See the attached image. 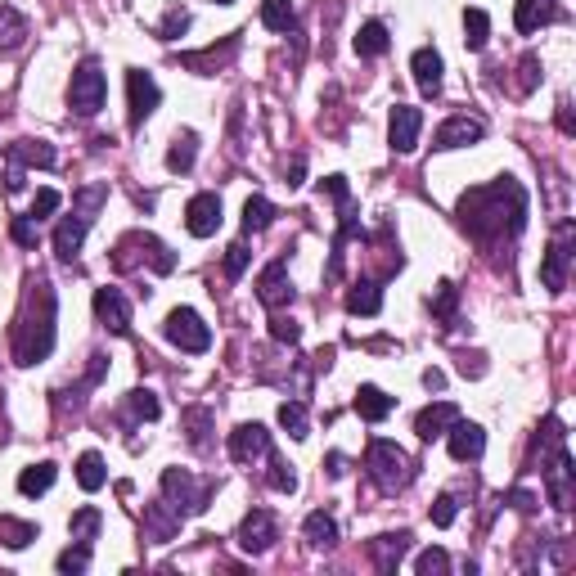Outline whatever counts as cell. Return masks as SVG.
I'll use <instances>...</instances> for the list:
<instances>
[{"label": "cell", "mask_w": 576, "mask_h": 576, "mask_svg": "<svg viewBox=\"0 0 576 576\" xmlns=\"http://www.w3.org/2000/svg\"><path fill=\"white\" fill-rule=\"evenodd\" d=\"M459 221L482 243H495V239H504V234L513 239V234L527 225V194H522L518 180L500 176L495 185L468 189V194L459 198Z\"/></svg>", "instance_id": "obj_1"}, {"label": "cell", "mask_w": 576, "mask_h": 576, "mask_svg": "<svg viewBox=\"0 0 576 576\" xmlns=\"http://www.w3.org/2000/svg\"><path fill=\"white\" fill-rule=\"evenodd\" d=\"M54 288L50 279H32L23 293V311H18L14 324V360L18 365H41L45 356L54 351Z\"/></svg>", "instance_id": "obj_2"}, {"label": "cell", "mask_w": 576, "mask_h": 576, "mask_svg": "<svg viewBox=\"0 0 576 576\" xmlns=\"http://www.w3.org/2000/svg\"><path fill=\"white\" fill-rule=\"evenodd\" d=\"M140 261H149L158 275H171V270H176V252H171L162 239H153V234H144V230L122 234L117 248H113V266L117 270H135Z\"/></svg>", "instance_id": "obj_3"}, {"label": "cell", "mask_w": 576, "mask_h": 576, "mask_svg": "<svg viewBox=\"0 0 576 576\" xmlns=\"http://www.w3.org/2000/svg\"><path fill=\"white\" fill-rule=\"evenodd\" d=\"M365 473H369V482L378 486V491H401L405 482H410V455H405L396 441H369V450H365Z\"/></svg>", "instance_id": "obj_4"}, {"label": "cell", "mask_w": 576, "mask_h": 576, "mask_svg": "<svg viewBox=\"0 0 576 576\" xmlns=\"http://www.w3.org/2000/svg\"><path fill=\"white\" fill-rule=\"evenodd\" d=\"M212 491H216V482H198V477L185 473V468H167V473H162V500H167L180 518L203 513L207 500H212Z\"/></svg>", "instance_id": "obj_5"}, {"label": "cell", "mask_w": 576, "mask_h": 576, "mask_svg": "<svg viewBox=\"0 0 576 576\" xmlns=\"http://www.w3.org/2000/svg\"><path fill=\"white\" fill-rule=\"evenodd\" d=\"M108 99V77L95 59H86L77 72H72V86H68V104L77 117H95Z\"/></svg>", "instance_id": "obj_6"}, {"label": "cell", "mask_w": 576, "mask_h": 576, "mask_svg": "<svg viewBox=\"0 0 576 576\" xmlns=\"http://www.w3.org/2000/svg\"><path fill=\"white\" fill-rule=\"evenodd\" d=\"M162 333H167L171 347L189 351V356H198V351L212 347V329H207L203 315L189 311V306H176V311L167 315V324H162Z\"/></svg>", "instance_id": "obj_7"}, {"label": "cell", "mask_w": 576, "mask_h": 576, "mask_svg": "<svg viewBox=\"0 0 576 576\" xmlns=\"http://www.w3.org/2000/svg\"><path fill=\"white\" fill-rule=\"evenodd\" d=\"M572 252H576V225L572 221H558L554 239H549L545 248V261H540V279H545V288H567V266H572Z\"/></svg>", "instance_id": "obj_8"}, {"label": "cell", "mask_w": 576, "mask_h": 576, "mask_svg": "<svg viewBox=\"0 0 576 576\" xmlns=\"http://www.w3.org/2000/svg\"><path fill=\"white\" fill-rule=\"evenodd\" d=\"M540 473H545V491H549V504L554 509H572V500H576V491H572V477H576V468H572V455H567V446H558L554 455L540 464Z\"/></svg>", "instance_id": "obj_9"}, {"label": "cell", "mask_w": 576, "mask_h": 576, "mask_svg": "<svg viewBox=\"0 0 576 576\" xmlns=\"http://www.w3.org/2000/svg\"><path fill=\"white\" fill-rule=\"evenodd\" d=\"M158 99H162V90H158V81H153L149 72H140V68L126 72V104H131V126H144V122H149L153 108H158Z\"/></svg>", "instance_id": "obj_10"}, {"label": "cell", "mask_w": 576, "mask_h": 576, "mask_svg": "<svg viewBox=\"0 0 576 576\" xmlns=\"http://www.w3.org/2000/svg\"><path fill=\"white\" fill-rule=\"evenodd\" d=\"M185 230L194 234V239H212L216 230H221V194H194L185 203Z\"/></svg>", "instance_id": "obj_11"}, {"label": "cell", "mask_w": 576, "mask_h": 576, "mask_svg": "<svg viewBox=\"0 0 576 576\" xmlns=\"http://www.w3.org/2000/svg\"><path fill=\"white\" fill-rule=\"evenodd\" d=\"M95 320L117 338L131 333V302L122 297V288H95Z\"/></svg>", "instance_id": "obj_12"}, {"label": "cell", "mask_w": 576, "mask_h": 576, "mask_svg": "<svg viewBox=\"0 0 576 576\" xmlns=\"http://www.w3.org/2000/svg\"><path fill=\"white\" fill-rule=\"evenodd\" d=\"M257 302L266 306V311H284V306L293 302V279H288L284 261H270L257 275Z\"/></svg>", "instance_id": "obj_13"}, {"label": "cell", "mask_w": 576, "mask_h": 576, "mask_svg": "<svg viewBox=\"0 0 576 576\" xmlns=\"http://www.w3.org/2000/svg\"><path fill=\"white\" fill-rule=\"evenodd\" d=\"M279 540V522H275V513H266V509H252L248 518L239 522V545H243V554H266L270 545Z\"/></svg>", "instance_id": "obj_14"}, {"label": "cell", "mask_w": 576, "mask_h": 576, "mask_svg": "<svg viewBox=\"0 0 576 576\" xmlns=\"http://www.w3.org/2000/svg\"><path fill=\"white\" fill-rule=\"evenodd\" d=\"M270 455V432L261 428V423H239V428L230 432V459L234 464H257V459Z\"/></svg>", "instance_id": "obj_15"}, {"label": "cell", "mask_w": 576, "mask_h": 576, "mask_svg": "<svg viewBox=\"0 0 576 576\" xmlns=\"http://www.w3.org/2000/svg\"><path fill=\"white\" fill-rule=\"evenodd\" d=\"M419 131H423V113L410 104H392V117H387V140H392L396 153H410L419 144Z\"/></svg>", "instance_id": "obj_16"}, {"label": "cell", "mask_w": 576, "mask_h": 576, "mask_svg": "<svg viewBox=\"0 0 576 576\" xmlns=\"http://www.w3.org/2000/svg\"><path fill=\"white\" fill-rule=\"evenodd\" d=\"M446 446H450V459L473 464V459H482V450H486V432L477 428V423H468V419H455L446 428Z\"/></svg>", "instance_id": "obj_17"}, {"label": "cell", "mask_w": 576, "mask_h": 576, "mask_svg": "<svg viewBox=\"0 0 576 576\" xmlns=\"http://www.w3.org/2000/svg\"><path fill=\"white\" fill-rule=\"evenodd\" d=\"M180 522H185V518H180L167 500L144 504V540H153V545H167V540H176L180 536Z\"/></svg>", "instance_id": "obj_18"}, {"label": "cell", "mask_w": 576, "mask_h": 576, "mask_svg": "<svg viewBox=\"0 0 576 576\" xmlns=\"http://www.w3.org/2000/svg\"><path fill=\"white\" fill-rule=\"evenodd\" d=\"M486 135V126L477 117H446L432 135V149H464V144H477Z\"/></svg>", "instance_id": "obj_19"}, {"label": "cell", "mask_w": 576, "mask_h": 576, "mask_svg": "<svg viewBox=\"0 0 576 576\" xmlns=\"http://www.w3.org/2000/svg\"><path fill=\"white\" fill-rule=\"evenodd\" d=\"M239 45H243V41H239V32H234V36H225V41H221V50H216V45H207V50H198V54H180V68L203 72V77H207V72L225 68V63L239 54Z\"/></svg>", "instance_id": "obj_20"}, {"label": "cell", "mask_w": 576, "mask_h": 576, "mask_svg": "<svg viewBox=\"0 0 576 576\" xmlns=\"http://www.w3.org/2000/svg\"><path fill=\"white\" fill-rule=\"evenodd\" d=\"M410 72H414V81H419V90H423L428 99H437V95H441V72H446V63H441V54L432 50V45L414 50Z\"/></svg>", "instance_id": "obj_21"}, {"label": "cell", "mask_w": 576, "mask_h": 576, "mask_svg": "<svg viewBox=\"0 0 576 576\" xmlns=\"http://www.w3.org/2000/svg\"><path fill=\"white\" fill-rule=\"evenodd\" d=\"M554 18H558V0H518V5H513V27H518L522 36L549 27Z\"/></svg>", "instance_id": "obj_22"}, {"label": "cell", "mask_w": 576, "mask_h": 576, "mask_svg": "<svg viewBox=\"0 0 576 576\" xmlns=\"http://www.w3.org/2000/svg\"><path fill=\"white\" fill-rule=\"evenodd\" d=\"M86 230H90V221H81L77 212L63 216V221L54 225V257H59V261H72V257H77L81 243H86Z\"/></svg>", "instance_id": "obj_23"}, {"label": "cell", "mask_w": 576, "mask_h": 576, "mask_svg": "<svg viewBox=\"0 0 576 576\" xmlns=\"http://www.w3.org/2000/svg\"><path fill=\"white\" fill-rule=\"evenodd\" d=\"M459 419V410L450 401H432L428 410H419V419H414V432H419L423 441H437V437H446V428Z\"/></svg>", "instance_id": "obj_24"}, {"label": "cell", "mask_w": 576, "mask_h": 576, "mask_svg": "<svg viewBox=\"0 0 576 576\" xmlns=\"http://www.w3.org/2000/svg\"><path fill=\"white\" fill-rule=\"evenodd\" d=\"M405 549H410V531H392V536H378L374 545H369V554H374L378 572H396L401 558H405Z\"/></svg>", "instance_id": "obj_25"}, {"label": "cell", "mask_w": 576, "mask_h": 576, "mask_svg": "<svg viewBox=\"0 0 576 576\" xmlns=\"http://www.w3.org/2000/svg\"><path fill=\"white\" fill-rule=\"evenodd\" d=\"M5 158H14L18 167H54V144H45V140H14L5 149Z\"/></svg>", "instance_id": "obj_26"}, {"label": "cell", "mask_w": 576, "mask_h": 576, "mask_svg": "<svg viewBox=\"0 0 576 576\" xmlns=\"http://www.w3.org/2000/svg\"><path fill=\"white\" fill-rule=\"evenodd\" d=\"M302 536H306V545H311V549H333V545H338V522H333L324 509H315V513H306Z\"/></svg>", "instance_id": "obj_27"}, {"label": "cell", "mask_w": 576, "mask_h": 576, "mask_svg": "<svg viewBox=\"0 0 576 576\" xmlns=\"http://www.w3.org/2000/svg\"><path fill=\"white\" fill-rule=\"evenodd\" d=\"M356 414H360V419H365V423H383L387 414H392V396H387L383 387L365 383V387H360V392H356Z\"/></svg>", "instance_id": "obj_28"}, {"label": "cell", "mask_w": 576, "mask_h": 576, "mask_svg": "<svg viewBox=\"0 0 576 576\" xmlns=\"http://www.w3.org/2000/svg\"><path fill=\"white\" fill-rule=\"evenodd\" d=\"M36 536H41V531H36V522L14 518V513H0V545H9V549H27Z\"/></svg>", "instance_id": "obj_29"}, {"label": "cell", "mask_w": 576, "mask_h": 576, "mask_svg": "<svg viewBox=\"0 0 576 576\" xmlns=\"http://www.w3.org/2000/svg\"><path fill=\"white\" fill-rule=\"evenodd\" d=\"M347 311L351 315H378L383 311V288H378L374 279H360V284L347 293Z\"/></svg>", "instance_id": "obj_30"}, {"label": "cell", "mask_w": 576, "mask_h": 576, "mask_svg": "<svg viewBox=\"0 0 576 576\" xmlns=\"http://www.w3.org/2000/svg\"><path fill=\"white\" fill-rule=\"evenodd\" d=\"M108 203V180H95V185H81L77 194H72V212L81 216V221H95L99 207Z\"/></svg>", "instance_id": "obj_31"}, {"label": "cell", "mask_w": 576, "mask_h": 576, "mask_svg": "<svg viewBox=\"0 0 576 576\" xmlns=\"http://www.w3.org/2000/svg\"><path fill=\"white\" fill-rule=\"evenodd\" d=\"M387 45H392V36H387V27L378 23V18H369V23L356 32V54H360V59H378V54H387Z\"/></svg>", "instance_id": "obj_32"}, {"label": "cell", "mask_w": 576, "mask_h": 576, "mask_svg": "<svg viewBox=\"0 0 576 576\" xmlns=\"http://www.w3.org/2000/svg\"><path fill=\"white\" fill-rule=\"evenodd\" d=\"M194 158H198V135L194 131H180L176 140H171V149H167V167L171 171H194Z\"/></svg>", "instance_id": "obj_33"}, {"label": "cell", "mask_w": 576, "mask_h": 576, "mask_svg": "<svg viewBox=\"0 0 576 576\" xmlns=\"http://www.w3.org/2000/svg\"><path fill=\"white\" fill-rule=\"evenodd\" d=\"M27 41V18L14 5H0V50H18Z\"/></svg>", "instance_id": "obj_34"}, {"label": "cell", "mask_w": 576, "mask_h": 576, "mask_svg": "<svg viewBox=\"0 0 576 576\" xmlns=\"http://www.w3.org/2000/svg\"><path fill=\"white\" fill-rule=\"evenodd\" d=\"M54 477H59V468H54L50 459H45V464H32V468L18 473V491H23V495H45L54 486Z\"/></svg>", "instance_id": "obj_35"}, {"label": "cell", "mask_w": 576, "mask_h": 576, "mask_svg": "<svg viewBox=\"0 0 576 576\" xmlns=\"http://www.w3.org/2000/svg\"><path fill=\"white\" fill-rule=\"evenodd\" d=\"M99 527H104V513H99L95 504H86V509H77V513H72V522H68L72 540H81V545H90V540L99 536Z\"/></svg>", "instance_id": "obj_36"}, {"label": "cell", "mask_w": 576, "mask_h": 576, "mask_svg": "<svg viewBox=\"0 0 576 576\" xmlns=\"http://www.w3.org/2000/svg\"><path fill=\"white\" fill-rule=\"evenodd\" d=\"M108 482V468H104V459L95 455V450H86V455L77 459V486L81 491H99V486Z\"/></svg>", "instance_id": "obj_37"}, {"label": "cell", "mask_w": 576, "mask_h": 576, "mask_svg": "<svg viewBox=\"0 0 576 576\" xmlns=\"http://www.w3.org/2000/svg\"><path fill=\"white\" fill-rule=\"evenodd\" d=\"M261 23H266L270 32H288V27L297 23L293 0H261Z\"/></svg>", "instance_id": "obj_38"}, {"label": "cell", "mask_w": 576, "mask_h": 576, "mask_svg": "<svg viewBox=\"0 0 576 576\" xmlns=\"http://www.w3.org/2000/svg\"><path fill=\"white\" fill-rule=\"evenodd\" d=\"M270 221H275V207H270L261 194H252L248 203H243V234H261Z\"/></svg>", "instance_id": "obj_39"}, {"label": "cell", "mask_w": 576, "mask_h": 576, "mask_svg": "<svg viewBox=\"0 0 576 576\" xmlns=\"http://www.w3.org/2000/svg\"><path fill=\"white\" fill-rule=\"evenodd\" d=\"M279 428H284L288 437L302 441L306 432H311V419H306V405H302V401H284V405H279Z\"/></svg>", "instance_id": "obj_40"}, {"label": "cell", "mask_w": 576, "mask_h": 576, "mask_svg": "<svg viewBox=\"0 0 576 576\" xmlns=\"http://www.w3.org/2000/svg\"><path fill=\"white\" fill-rule=\"evenodd\" d=\"M486 36H491V18L482 9H464V45L468 50H486Z\"/></svg>", "instance_id": "obj_41"}, {"label": "cell", "mask_w": 576, "mask_h": 576, "mask_svg": "<svg viewBox=\"0 0 576 576\" xmlns=\"http://www.w3.org/2000/svg\"><path fill=\"white\" fill-rule=\"evenodd\" d=\"M126 405H131V414H135V419H158V414H162V405H158V396H153V392H144V387H135V392H126Z\"/></svg>", "instance_id": "obj_42"}, {"label": "cell", "mask_w": 576, "mask_h": 576, "mask_svg": "<svg viewBox=\"0 0 576 576\" xmlns=\"http://www.w3.org/2000/svg\"><path fill=\"white\" fill-rule=\"evenodd\" d=\"M189 32V9L185 5H171L167 18L158 23V41H176V36Z\"/></svg>", "instance_id": "obj_43"}, {"label": "cell", "mask_w": 576, "mask_h": 576, "mask_svg": "<svg viewBox=\"0 0 576 576\" xmlns=\"http://www.w3.org/2000/svg\"><path fill=\"white\" fill-rule=\"evenodd\" d=\"M9 239H14L18 248H36V243H41V221H36V216H14Z\"/></svg>", "instance_id": "obj_44"}, {"label": "cell", "mask_w": 576, "mask_h": 576, "mask_svg": "<svg viewBox=\"0 0 576 576\" xmlns=\"http://www.w3.org/2000/svg\"><path fill=\"white\" fill-rule=\"evenodd\" d=\"M270 459V473H266V482L275 486V491H284V495H293L297 491V473H293V464H284L279 455H266Z\"/></svg>", "instance_id": "obj_45"}, {"label": "cell", "mask_w": 576, "mask_h": 576, "mask_svg": "<svg viewBox=\"0 0 576 576\" xmlns=\"http://www.w3.org/2000/svg\"><path fill=\"white\" fill-rule=\"evenodd\" d=\"M414 572H419V576H446L450 572V554H446V549H423V554L414 558Z\"/></svg>", "instance_id": "obj_46"}, {"label": "cell", "mask_w": 576, "mask_h": 576, "mask_svg": "<svg viewBox=\"0 0 576 576\" xmlns=\"http://www.w3.org/2000/svg\"><path fill=\"white\" fill-rule=\"evenodd\" d=\"M185 428H189V446L207 450V428H212V414H207V410H185Z\"/></svg>", "instance_id": "obj_47"}, {"label": "cell", "mask_w": 576, "mask_h": 576, "mask_svg": "<svg viewBox=\"0 0 576 576\" xmlns=\"http://www.w3.org/2000/svg\"><path fill=\"white\" fill-rule=\"evenodd\" d=\"M455 302H459V288L455 284H437V293L428 297L432 315H441V320H455Z\"/></svg>", "instance_id": "obj_48"}, {"label": "cell", "mask_w": 576, "mask_h": 576, "mask_svg": "<svg viewBox=\"0 0 576 576\" xmlns=\"http://www.w3.org/2000/svg\"><path fill=\"white\" fill-rule=\"evenodd\" d=\"M54 567H59V572H86V567H90V545H81V540H77V545H72V549H63V554L59 558H54Z\"/></svg>", "instance_id": "obj_49"}, {"label": "cell", "mask_w": 576, "mask_h": 576, "mask_svg": "<svg viewBox=\"0 0 576 576\" xmlns=\"http://www.w3.org/2000/svg\"><path fill=\"white\" fill-rule=\"evenodd\" d=\"M540 86V54H522L518 63V95H531Z\"/></svg>", "instance_id": "obj_50"}, {"label": "cell", "mask_w": 576, "mask_h": 576, "mask_svg": "<svg viewBox=\"0 0 576 576\" xmlns=\"http://www.w3.org/2000/svg\"><path fill=\"white\" fill-rule=\"evenodd\" d=\"M270 338H275V342H288V347H293V342L302 338V324L288 320V315H275V320H270Z\"/></svg>", "instance_id": "obj_51"}, {"label": "cell", "mask_w": 576, "mask_h": 576, "mask_svg": "<svg viewBox=\"0 0 576 576\" xmlns=\"http://www.w3.org/2000/svg\"><path fill=\"white\" fill-rule=\"evenodd\" d=\"M248 261H252V252L243 248V243H230V248H225V275L239 279L243 270H248Z\"/></svg>", "instance_id": "obj_52"}, {"label": "cell", "mask_w": 576, "mask_h": 576, "mask_svg": "<svg viewBox=\"0 0 576 576\" xmlns=\"http://www.w3.org/2000/svg\"><path fill=\"white\" fill-rule=\"evenodd\" d=\"M455 513H459L455 495H437V504H432V522H437V527H450V522H455Z\"/></svg>", "instance_id": "obj_53"}, {"label": "cell", "mask_w": 576, "mask_h": 576, "mask_svg": "<svg viewBox=\"0 0 576 576\" xmlns=\"http://www.w3.org/2000/svg\"><path fill=\"white\" fill-rule=\"evenodd\" d=\"M59 203H63V198H59V189H41V194L32 198V212H27V216H36V221H41V216H50Z\"/></svg>", "instance_id": "obj_54"}, {"label": "cell", "mask_w": 576, "mask_h": 576, "mask_svg": "<svg viewBox=\"0 0 576 576\" xmlns=\"http://www.w3.org/2000/svg\"><path fill=\"white\" fill-rule=\"evenodd\" d=\"M509 504H513L518 513H531V509H536V495L522 491V486H518V491H509Z\"/></svg>", "instance_id": "obj_55"}, {"label": "cell", "mask_w": 576, "mask_h": 576, "mask_svg": "<svg viewBox=\"0 0 576 576\" xmlns=\"http://www.w3.org/2000/svg\"><path fill=\"white\" fill-rule=\"evenodd\" d=\"M302 167H306V162H302V158L284 162V185H288V189H293V185H302Z\"/></svg>", "instance_id": "obj_56"}, {"label": "cell", "mask_w": 576, "mask_h": 576, "mask_svg": "<svg viewBox=\"0 0 576 576\" xmlns=\"http://www.w3.org/2000/svg\"><path fill=\"white\" fill-rule=\"evenodd\" d=\"M423 387H428V392H441V387H446V374H441V369H428V374H423Z\"/></svg>", "instance_id": "obj_57"}, {"label": "cell", "mask_w": 576, "mask_h": 576, "mask_svg": "<svg viewBox=\"0 0 576 576\" xmlns=\"http://www.w3.org/2000/svg\"><path fill=\"white\" fill-rule=\"evenodd\" d=\"M324 464H329V473H333V477H342V473H347V459H342V455H329V459H324Z\"/></svg>", "instance_id": "obj_58"}, {"label": "cell", "mask_w": 576, "mask_h": 576, "mask_svg": "<svg viewBox=\"0 0 576 576\" xmlns=\"http://www.w3.org/2000/svg\"><path fill=\"white\" fill-rule=\"evenodd\" d=\"M558 126H563V131H567V135H572V131H576V126H572V113H567V104H558Z\"/></svg>", "instance_id": "obj_59"}]
</instances>
